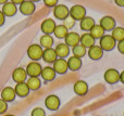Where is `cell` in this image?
I'll list each match as a JSON object with an SVG mask.
<instances>
[{"instance_id": "obj_1", "label": "cell", "mask_w": 124, "mask_h": 116, "mask_svg": "<svg viewBox=\"0 0 124 116\" xmlns=\"http://www.w3.org/2000/svg\"><path fill=\"white\" fill-rule=\"evenodd\" d=\"M43 51H44V49L40 45L33 43V45H31L30 47L27 48V55L32 61L37 62V61H39L41 59V56H43Z\"/></svg>"}, {"instance_id": "obj_15", "label": "cell", "mask_w": 124, "mask_h": 116, "mask_svg": "<svg viewBox=\"0 0 124 116\" xmlns=\"http://www.w3.org/2000/svg\"><path fill=\"white\" fill-rule=\"evenodd\" d=\"M14 90L16 96H19L20 98H25L30 95V88H28L27 84L25 82H17L14 87Z\"/></svg>"}, {"instance_id": "obj_34", "label": "cell", "mask_w": 124, "mask_h": 116, "mask_svg": "<svg viewBox=\"0 0 124 116\" xmlns=\"http://www.w3.org/2000/svg\"><path fill=\"white\" fill-rule=\"evenodd\" d=\"M44 3L47 7H56L58 4V0H44Z\"/></svg>"}, {"instance_id": "obj_26", "label": "cell", "mask_w": 124, "mask_h": 116, "mask_svg": "<svg viewBox=\"0 0 124 116\" xmlns=\"http://www.w3.org/2000/svg\"><path fill=\"white\" fill-rule=\"evenodd\" d=\"M26 84H27L30 90L35 91L38 90L41 87V80L39 79V77H30L27 79V82H26Z\"/></svg>"}, {"instance_id": "obj_13", "label": "cell", "mask_w": 124, "mask_h": 116, "mask_svg": "<svg viewBox=\"0 0 124 116\" xmlns=\"http://www.w3.org/2000/svg\"><path fill=\"white\" fill-rule=\"evenodd\" d=\"M73 90L79 97H83L88 92V85L84 80H77L73 86Z\"/></svg>"}, {"instance_id": "obj_23", "label": "cell", "mask_w": 124, "mask_h": 116, "mask_svg": "<svg viewBox=\"0 0 124 116\" xmlns=\"http://www.w3.org/2000/svg\"><path fill=\"white\" fill-rule=\"evenodd\" d=\"M95 40H96V39H95L89 33H85V34H83L81 36L79 43H81L82 46H84L86 49H88V48H90L92 46L95 45Z\"/></svg>"}, {"instance_id": "obj_41", "label": "cell", "mask_w": 124, "mask_h": 116, "mask_svg": "<svg viewBox=\"0 0 124 116\" xmlns=\"http://www.w3.org/2000/svg\"><path fill=\"white\" fill-rule=\"evenodd\" d=\"M30 1H32V2H34L35 3V2H38V1H40V0H30Z\"/></svg>"}, {"instance_id": "obj_39", "label": "cell", "mask_w": 124, "mask_h": 116, "mask_svg": "<svg viewBox=\"0 0 124 116\" xmlns=\"http://www.w3.org/2000/svg\"><path fill=\"white\" fill-rule=\"evenodd\" d=\"M11 2H13V3L14 4H21L22 2L24 1V0H10Z\"/></svg>"}, {"instance_id": "obj_3", "label": "cell", "mask_w": 124, "mask_h": 116, "mask_svg": "<svg viewBox=\"0 0 124 116\" xmlns=\"http://www.w3.org/2000/svg\"><path fill=\"white\" fill-rule=\"evenodd\" d=\"M70 16L75 21H81L86 16V9L81 4H75L70 9Z\"/></svg>"}, {"instance_id": "obj_19", "label": "cell", "mask_w": 124, "mask_h": 116, "mask_svg": "<svg viewBox=\"0 0 124 116\" xmlns=\"http://www.w3.org/2000/svg\"><path fill=\"white\" fill-rule=\"evenodd\" d=\"M2 13L4 14V16H13L15 15L17 11V8H16V4H14L13 2L11 1H8L6 2L4 4H2Z\"/></svg>"}, {"instance_id": "obj_8", "label": "cell", "mask_w": 124, "mask_h": 116, "mask_svg": "<svg viewBox=\"0 0 124 116\" xmlns=\"http://www.w3.org/2000/svg\"><path fill=\"white\" fill-rule=\"evenodd\" d=\"M45 105L48 110L50 111H57L60 108V99L56 95H50L46 98Z\"/></svg>"}, {"instance_id": "obj_6", "label": "cell", "mask_w": 124, "mask_h": 116, "mask_svg": "<svg viewBox=\"0 0 124 116\" xmlns=\"http://www.w3.org/2000/svg\"><path fill=\"white\" fill-rule=\"evenodd\" d=\"M54 15L56 19L63 21L70 15V9L64 4H57L54 8Z\"/></svg>"}, {"instance_id": "obj_11", "label": "cell", "mask_w": 124, "mask_h": 116, "mask_svg": "<svg viewBox=\"0 0 124 116\" xmlns=\"http://www.w3.org/2000/svg\"><path fill=\"white\" fill-rule=\"evenodd\" d=\"M87 54H88V56H89V59H92L93 61H98L102 58L103 50L100 48V46L94 45L87 49Z\"/></svg>"}, {"instance_id": "obj_12", "label": "cell", "mask_w": 124, "mask_h": 116, "mask_svg": "<svg viewBox=\"0 0 124 116\" xmlns=\"http://www.w3.org/2000/svg\"><path fill=\"white\" fill-rule=\"evenodd\" d=\"M54 66L52 68L54 69L57 74H65L66 72L69 71V67H68V62H66L64 59H57L54 63Z\"/></svg>"}, {"instance_id": "obj_16", "label": "cell", "mask_w": 124, "mask_h": 116, "mask_svg": "<svg viewBox=\"0 0 124 116\" xmlns=\"http://www.w3.org/2000/svg\"><path fill=\"white\" fill-rule=\"evenodd\" d=\"M16 97L15 90L12 87H4L1 91V99L6 102H12Z\"/></svg>"}, {"instance_id": "obj_20", "label": "cell", "mask_w": 124, "mask_h": 116, "mask_svg": "<svg viewBox=\"0 0 124 116\" xmlns=\"http://www.w3.org/2000/svg\"><path fill=\"white\" fill-rule=\"evenodd\" d=\"M41 59H43L46 63H54V61L58 59V56H57L54 49L48 48V49H45L43 51V56H41Z\"/></svg>"}, {"instance_id": "obj_42", "label": "cell", "mask_w": 124, "mask_h": 116, "mask_svg": "<svg viewBox=\"0 0 124 116\" xmlns=\"http://www.w3.org/2000/svg\"><path fill=\"white\" fill-rule=\"evenodd\" d=\"M4 116H14V115H12V114H8V115H4Z\"/></svg>"}, {"instance_id": "obj_9", "label": "cell", "mask_w": 124, "mask_h": 116, "mask_svg": "<svg viewBox=\"0 0 124 116\" xmlns=\"http://www.w3.org/2000/svg\"><path fill=\"white\" fill-rule=\"evenodd\" d=\"M20 12L23 15H32L35 12V3L30 0H24L21 4H20Z\"/></svg>"}, {"instance_id": "obj_21", "label": "cell", "mask_w": 124, "mask_h": 116, "mask_svg": "<svg viewBox=\"0 0 124 116\" xmlns=\"http://www.w3.org/2000/svg\"><path fill=\"white\" fill-rule=\"evenodd\" d=\"M66 62H68L69 69H71L72 72L78 71L82 67V59L77 58V56H74V55L71 56V58H69V60L66 61Z\"/></svg>"}, {"instance_id": "obj_30", "label": "cell", "mask_w": 124, "mask_h": 116, "mask_svg": "<svg viewBox=\"0 0 124 116\" xmlns=\"http://www.w3.org/2000/svg\"><path fill=\"white\" fill-rule=\"evenodd\" d=\"M71 51L73 52V55L74 56H77V58H81V59L87 53V49H86L84 46H82L81 43H78V45H76L75 47H73Z\"/></svg>"}, {"instance_id": "obj_33", "label": "cell", "mask_w": 124, "mask_h": 116, "mask_svg": "<svg viewBox=\"0 0 124 116\" xmlns=\"http://www.w3.org/2000/svg\"><path fill=\"white\" fill-rule=\"evenodd\" d=\"M8 110V102L0 99V114H4Z\"/></svg>"}, {"instance_id": "obj_37", "label": "cell", "mask_w": 124, "mask_h": 116, "mask_svg": "<svg viewBox=\"0 0 124 116\" xmlns=\"http://www.w3.org/2000/svg\"><path fill=\"white\" fill-rule=\"evenodd\" d=\"M114 3H116L118 7L124 8V0H114Z\"/></svg>"}, {"instance_id": "obj_5", "label": "cell", "mask_w": 124, "mask_h": 116, "mask_svg": "<svg viewBox=\"0 0 124 116\" xmlns=\"http://www.w3.org/2000/svg\"><path fill=\"white\" fill-rule=\"evenodd\" d=\"M41 69H43V66L38 62L33 61V62L27 64L25 71H26L27 76H30V77H39L41 73Z\"/></svg>"}, {"instance_id": "obj_27", "label": "cell", "mask_w": 124, "mask_h": 116, "mask_svg": "<svg viewBox=\"0 0 124 116\" xmlns=\"http://www.w3.org/2000/svg\"><path fill=\"white\" fill-rule=\"evenodd\" d=\"M39 45L43 48H45V49L51 48L52 45H54V38H52L50 35L44 34L43 36L40 37V39H39Z\"/></svg>"}, {"instance_id": "obj_29", "label": "cell", "mask_w": 124, "mask_h": 116, "mask_svg": "<svg viewBox=\"0 0 124 116\" xmlns=\"http://www.w3.org/2000/svg\"><path fill=\"white\" fill-rule=\"evenodd\" d=\"M111 36L116 41H120L124 39V28L120 26H116L113 29L111 30Z\"/></svg>"}, {"instance_id": "obj_40", "label": "cell", "mask_w": 124, "mask_h": 116, "mask_svg": "<svg viewBox=\"0 0 124 116\" xmlns=\"http://www.w3.org/2000/svg\"><path fill=\"white\" fill-rule=\"evenodd\" d=\"M9 0H0V4H4L6 2H8Z\"/></svg>"}, {"instance_id": "obj_24", "label": "cell", "mask_w": 124, "mask_h": 116, "mask_svg": "<svg viewBox=\"0 0 124 116\" xmlns=\"http://www.w3.org/2000/svg\"><path fill=\"white\" fill-rule=\"evenodd\" d=\"M94 25H95V20L90 16H85L83 20L79 21V27L84 32H89Z\"/></svg>"}, {"instance_id": "obj_35", "label": "cell", "mask_w": 124, "mask_h": 116, "mask_svg": "<svg viewBox=\"0 0 124 116\" xmlns=\"http://www.w3.org/2000/svg\"><path fill=\"white\" fill-rule=\"evenodd\" d=\"M116 47H118V50L120 53L124 54V39L123 40H120L118 41V45H116Z\"/></svg>"}, {"instance_id": "obj_38", "label": "cell", "mask_w": 124, "mask_h": 116, "mask_svg": "<svg viewBox=\"0 0 124 116\" xmlns=\"http://www.w3.org/2000/svg\"><path fill=\"white\" fill-rule=\"evenodd\" d=\"M120 82H122V84H124V71L120 73Z\"/></svg>"}, {"instance_id": "obj_25", "label": "cell", "mask_w": 124, "mask_h": 116, "mask_svg": "<svg viewBox=\"0 0 124 116\" xmlns=\"http://www.w3.org/2000/svg\"><path fill=\"white\" fill-rule=\"evenodd\" d=\"M105 29L101 27L99 24H95L94 26L92 27V29L89 30V34L94 37L95 39H100L101 37L105 35Z\"/></svg>"}, {"instance_id": "obj_2", "label": "cell", "mask_w": 124, "mask_h": 116, "mask_svg": "<svg viewBox=\"0 0 124 116\" xmlns=\"http://www.w3.org/2000/svg\"><path fill=\"white\" fill-rule=\"evenodd\" d=\"M99 46L100 48L103 50V51H111L116 48V41L112 38L111 35H103L100 38V41H99Z\"/></svg>"}, {"instance_id": "obj_22", "label": "cell", "mask_w": 124, "mask_h": 116, "mask_svg": "<svg viewBox=\"0 0 124 116\" xmlns=\"http://www.w3.org/2000/svg\"><path fill=\"white\" fill-rule=\"evenodd\" d=\"M40 76L46 80V82H52V80L56 78L57 73L54 72V69L52 68V67L47 66V67H44V68L41 69Z\"/></svg>"}, {"instance_id": "obj_32", "label": "cell", "mask_w": 124, "mask_h": 116, "mask_svg": "<svg viewBox=\"0 0 124 116\" xmlns=\"http://www.w3.org/2000/svg\"><path fill=\"white\" fill-rule=\"evenodd\" d=\"M31 116H46V112L41 108H35L32 111Z\"/></svg>"}, {"instance_id": "obj_10", "label": "cell", "mask_w": 124, "mask_h": 116, "mask_svg": "<svg viewBox=\"0 0 124 116\" xmlns=\"http://www.w3.org/2000/svg\"><path fill=\"white\" fill-rule=\"evenodd\" d=\"M57 24L56 22L54 21L52 19H46L41 22V25H40V29L44 34L46 35H51L54 33V28H56Z\"/></svg>"}, {"instance_id": "obj_14", "label": "cell", "mask_w": 124, "mask_h": 116, "mask_svg": "<svg viewBox=\"0 0 124 116\" xmlns=\"http://www.w3.org/2000/svg\"><path fill=\"white\" fill-rule=\"evenodd\" d=\"M26 78H27V74H26V71L24 68L17 67V68H15L14 71H13L12 79H13V82H15L16 84L17 82H24L26 80Z\"/></svg>"}, {"instance_id": "obj_17", "label": "cell", "mask_w": 124, "mask_h": 116, "mask_svg": "<svg viewBox=\"0 0 124 116\" xmlns=\"http://www.w3.org/2000/svg\"><path fill=\"white\" fill-rule=\"evenodd\" d=\"M79 39H81V36H79L77 33L69 32L68 35L65 36V38H64V40H65V43L69 46V47L73 48L79 43Z\"/></svg>"}, {"instance_id": "obj_31", "label": "cell", "mask_w": 124, "mask_h": 116, "mask_svg": "<svg viewBox=\"0 0 124 116\" xmlns=\"http://www.w3.org/2000/svg\"><path fill=\"white\" fill-rule=\"evenodd\" d=\"M64 21V23H63V25L65 26L66 28H68V29H71V28H73L74 27V25H75V20L74 19H72V17L70 16V15H69L68 17H66L65 20H63Z\"/></svg>"}, {"instance_id": "obj_4", "label": "cell", "mask_w": 124, "mask_h": 116, "mask_svg": "<svg viewBox=\"0 0 124 116\" xmlns=\"http://www.w3.org/2000/svg\"><path fill=\"white\" fill-rule=\"evenodd\" d=\"M103 78H105L106 82H108L110 85H114L118 82H120V73L116 68H109L105 72Z\"/></svg>"}, {"instance_id": "obj_18", "label": "cell", "mask_w": 124, "mask_h": 116, "mask_svg": "<svg viewBox=\"0 0 124 116\" xmlns=\"http://www.w3.org/2000/svg\"><path fill=\"white\" fill-rule=\"evenodd\" d=\"M54 51H56V54L59 59H64L70 54L71 50H70V47L64 42V43H59V45H57Z\"/></svg>"}, {"instance_id": "obj_7", "label": "cell", "mask_w": 124, "mask_h": 116, "mask_svg": "<svg viewBox=\"0 0 124 116\" xmlns=\"http://www.w3.org/2000/svg\"><path fill=\"white\" fill-rule=\"evenodd\" d=\"M99 25L105 29V32H111L116 26V22L114 20V17L110 16V15H105V16H102L100 19Z\"/></svg>"}, {"instance_id": "obj_36", "label": "cell", "mask_w": 124, "mask_h": 116, "mask_svg": "<svg viewBox=\"0 0 124 116\" xmlns=\"http://www.w3.org/2000/svg\"><path fill=\"white\" fill-rule=\"evenodd\" d=\"M4 21H6V16H4V14L2 13V11H0V27L4 24Z\"/></svg>"}, {"instance_id": "obj_28", "label": "cell", "mask_w": 124, "mask_h": 116, "mask_svg": "<svg viewBox=\"0 0 124 116\" xmlns=\"http://www.w3.org/2000/svg\"><path fill=\"white\" fill-rule=\"evenodd\" d=\"M68 28L63 25V24H60V25H57L56 28L54 30V35L57 37L58 39H64L65 36L68 35Z\"/></svg>"}]
</instances>
